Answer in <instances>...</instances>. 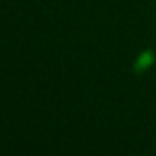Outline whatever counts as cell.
Segmentation results:
<instances>
[{
    "label": "cell",
    "mask_w": 156,
    "mask_h": 156,
    "mask_svg": "<svg viewBox=\"0 0 156 156\" xmlns=\"http://www.w3.org/2000/svg\"><path fill=\"white\" fill-rule=\"evenodd\" d=\"M148 62H151V54H144L141 57V61H138V69H144Z\"/></svg>",
    "instance_id": "6da1fadb"
}]
</instances>
